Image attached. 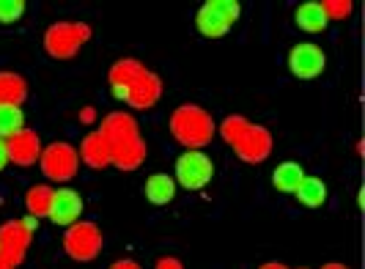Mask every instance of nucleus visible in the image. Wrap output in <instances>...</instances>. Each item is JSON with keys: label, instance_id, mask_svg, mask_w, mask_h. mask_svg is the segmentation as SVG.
<instances>
[{"label": "nucleus", "instance_id": "27", "mask_svg": "<svg viewBox=\"0 0 365 269\" xmlns=\"http://www.w3.org/2000/svg\"><path fill=\"white\" fill-rule=\"evenodd\" d=\"M22 225H25V231L31 233V236H34V233L38 231V220H36V217H31V215L22 217Z\"/></svg>", "mask_w": 365, "mask_h": 269}, {"label": "nucleus", "instance_id": "2", "mask_svg": "<svg viewBox=\"0 0 365 269\" xmlns=\"http://www.w3.org/2000/svg\"><path fill=\"white\" fill-rule=\"evenodd\" d=\"M170 135L176 143H182L187 151L195 148L203 151V146H209L217 135V124L212 118V113L201 105H179L170 113Z\"/></svg>", "mask_w": 365, "mask_h": 269}, {"label": "nucleus", "instance_id": "8", "mask_svg": "<svg viewBox=\"0 0 365 269\" xmlns=\"http://www.w3.org/2000/svg\"><path fill=\"white\" fill-rule=\"evenodd\" d=\"M212 176H215V162L203 151L190 148V151H184L182 157L176 160V176H173V181L182 184L184 190H203L212 181Z\"/></svg>", "mask_w": 365, "mask_h": 269}, {"label": "nucleus", "instance_id": "21", "mask_svg": "<svg viewBox=\"0 0 365 269\" xmlns=\"http://www.w3.org/2000/svg\"><path fill=\"white\" fill-rule=\"evenodd\" d=\"M53 187H47V184H36V187H31L28 193H25V209H28V215L41 220V217H50V206H53Z\"/></svg>", "mask_w": 365, "mask_h": 269}, {"label": "nucleus", "instance_id": "23", "mask_svg": "<svg viewBox=\"0 0 365 269\" xmlns=\"http://www.w3.org/2000/svg\"><path fill=\"white\" fill-rule=\"evenodd\" d=\"M25 14V3L22 0H0V22L11 25Z\"/></svg>", "mask_w": 365, "mask_h": 269}, {"label": "nucleus", "instance_id": "24", "mask_svg": "<svg viewBox=\"0 0 365 269\" xmlns=\"http://www.w3.org/2000/svg\"><path fill=\"white\" fill-rule=\"evenodd\" d=\"M322 9H324L327 22L329 19H346L351 14V0H324Z\"/></svg>", "mask_w": 365, "mask_h": 269}, {"label": "nucleus", "instance_id": "18", "mask_svg": "<svg viewBox=\"0 0 365 269\" xmlns=\"http://www.w3.org/2000/svg\"><path fill=\"white\" fill-rule=\"evenodd\" d=\"M294 22L299 25V31H305V34H322L324 28H327V17H324V9H322V3H302V6H297V11H294Z\"/></svg>", "mask_w": 365, "mask_h": 269}, {"label": "nucleus", "instance_id": "13", "mask_svg": "<svg viewBox=\"0 0 365 269\" xmlns=\"http://www.w3.org/2000/svg\"><path fill=\"white\" fill-rule=\"evenodd\" d=\"M83 215V198L72 187H61L53 193V206H50V220L61 228H69Z\"/></svg>", "mask_w": 365, "mask_h": 269}, {"label": "nucleus", "instance_id": "9", "mask_svg": "<svg viewBox=\"0 0 365 269\" xmlns=\"http://www.w3.org/2000/svg\"><path fill=\"white\" fill-rule=\"evenodd\" d=\"M31 245V233L25 231L22 220H6L0 225V261L14 269L25 261V253Z\"/></svg>", "mask_w": 365, "mask_h": 269}, {"label": "nucleus", "instance_id": "19", "mask_svg": "<svg viewBox=\"0 0 365 269\" xmlns=\"http://www.w3.org/2000/svg\"><path fill=\"white\" fill-rule=\"evenodd\" d=\"M294 196H297V201L305 209H319L327 201V184L319 179V176H305V179L299 181V187L294 190Z\"/></svg>", "mask_w": 365, "mask_h": 269}, {"label": "nucleus", "instance_id": "15", "mask_svg": "<svg viewBox=\"0 0 365 269\" xmlns=\"http://www.w3.org/2000/svg\"><path fill=\"white\" fill-rule=\"evenodd\" d=\"M140 72H143V64H140V61H135V58H121V61H115V64L110 66V72H108L113 96L124 102V96H127V88L132 86V80H135V77H138Z\"/></svg>", "mask_w": 365, "mask_h": 269}, {"label": "nucleus", "instance_id": "1", "mask_svg": "<svg viewBox=\"0 0 365 269\" xmlns=\"http://www.w3.org/2000/svg\"><path fill=\"white\" fill-rule=\"evenodd\" d=\"M99 129H102V135L108 138L113 165H115L118 171H138V168L146 162V154H148L146 141L140 138L138 121H135L129 113H124V110L110 113Z\"/></svg>", "mask_w": 365, "mask_h": 269}, {"label": "nucleus", "instance_id": "32", "mask_svg": "<svg viewBox=\"0 0 365 269\" xmlns=\"http://www.w3.org/2000/svg\"><path fill=\"white\" fill-rule=\"evenodd\" d=\"M0 269H11V267H9V264H6V261H0Z\"/></svg>", "mask_w": 365, "mask_h": 269}, {"label": "nucleus", "instance_id": "25", "mask_svg": "<svg viewBox=\"0 0 365 269\" xmlns=\"http://www.w3.org/2000/svg\"><path fill=\"white\" fill-rule=\"evenodd\" d=\"M154 269H184V264L176 255H163V258L154 264Z\"/></svg>", "mask_w": 365, "mask_h": 269}, {"label": "nucleus", "instance_id": "30", "mask_svg": "<svg viewBox=\"0 0 365 269\" xmlns=\"http://www.w3.org/2000/svg\"><path fill=\"white\" fill-rule=\"evenodd\" d=\"M258 269H289L286 264H280V261H267V264H261Z\"/></svg>", "mask_w": 365, "mask_h": 269}, {"label": "nucleus", "instance_id": "5", "mask_svg": "<svg viewBox=\"0 0 365 269\" xmlns=\"http://www.w3.org/2000/svg\"><path fill=\"white\" fill-rule=\"evenodd\" d=\"M239 14H242V6L237 0H206L195 14V25L206 39H220L231 31Z\"/></svg>", "mask_w": 365, "mask_h": 269}, {"label": "nucleus", "instance_id": "26", "mask_svg": "<svg viewBox=\"0 0 365 269\" xmlns=\"http://www.w3.org/2000/svg\"><path fill=\"white\" fill-rule=\"evenodd\" d=\"M108 269H143L135 258H121V261H113Z\"/></svg>", "mask_w": 365, "mask_h": 269}, {"label": "nucleus", "instance_id": "20", "mask_svg": "<svg viewBox=\"0 0 365 269\" xmlns=\"http://www.w3.org/2000/svg\"><path fill=\"white\" fill-rule=\"evenodd\" d=\"M302 179H305V171H302L299 162H294V160L280 162L272 173L274 190H277V193H292V196H294V190L299 187V181Z\"/></svg>", "mask_w": 365, "mask_h": 269}, {"label": "nucleus", "instance_id": "17", "mask_svg": "<svg viewBox=\"0 0 365 269\" xmlns=\"http://www.w3.org/2000/svg\"><path fill=\"white\" fill-rule=\"evenodd\" d=\"M146 201L154 206H168L176 198V181L168 173H151L146 179Z\"/></svg>", "mask_w": 365, "mask_h": 269}, {"label": "nucleus", "instance_id": "7", "mask_svg": "<svg viewBox=\"0 0 365 269\" xmlns=\"http://www.w3.org/2000/svg\"><path fill=\"white\" fill-rule=\"evenodd\" d=\"M234 154L247 165H261L272 154V132L261 124H245V129L237 135V141L231 143Z\"/></svg>", "mask_w": 365, "mask_h": 269}, {"label": "nucleus", "instance_id": "11", "mask_svg": "<svg viewBox=\"0 0 365 269\" xmlns=\"http://www.w3.org/2000/svg\"><path fill=\"white\" fill-rule=\"evenodd\" d=\"M41 138H38L36 129H19L11 138H6V154H9V162H14L17 168H31L36 165L38 157H41Z\"/></svg>", "mask_w": 365, "mask_h": 269}, {"label": "nucleus", "instance_id": "29", "mask_svg": "<svg viewBox=\"0 0 365 269\" xmlns=\"http://www.w3.org/2000/svg\"><path fill=\"white\" fill-rule=\"evenodd\" d=\"M80 121H83V124H91V121H93V108L83 110V113H80Z\"/></svg>", "mask_w": 365, "mask_h": 269}, {"label": "nucleus", "instance_id": "31", "mask_svg": "<svg viewBox=\"0 0 365 269\" xmlns=\"http://www.w3.org/2000/svg\"><path fill=\"white\" fill-rule=\"evenodd\" d=\"M322 269H349L346 264H338V261H329V264H324Z\"/></svg>", "mask_w": 365, "mask_h": 269}, {"label": "nucleus", "instance_id": "6", "mask_svg": "<svg viewBox=\"0 0 365 269\" xmlns=\"http://www.w3.org/2000/svg\"><path fill=\"white\" fill-rule=\"evenodd\" d=\"M38 165H41V173L50 181H58V184H66L77 176L80 171V154L72 143L66 141H58V143L47 146L38 157Z\"/></svg>", "mask_w": 365, "mask_h": 269}, {"label": "nucleus", "instance_id": "3", "mask_svg": "<svg viewBox=\"0 0 365 269\" xmlns=\"http://www.w3.org/2000/svg\"><path fill=\"white\" fill-rule=\"evenodd\" d=\"M91 39V25L88 22H77V19H61L53 22L44 34V50L55 61H69L80 53L83 44H88Z\"/></svg>", "mask_w": 365, "mask_h": 269}, {"label": "nucleus", "instance_id": "12", "mask_svg": "<svg viewBox=\"0 0 365 269\" xmlns=\"http://www.w3.org/2000/svg\"><path fill=\"white\" fill-rule=\"evenodd\" d=\"M160 96H163V80L151 72V69L143 66V72L138 74V77L132 80V86L127 88L124 102H127L132 110H151L160 102Z\"/></svg>", "mask_w": 365, "mask_h": 269}, {"label": "nucleus", "instance_id": "10", "mask_svg": "<svg viewBox=\"0 0 365 269\" xmlns=\"http://www.w3.org/2000/svg\"><path fill=\"white\" fill-rule=\"evenodd\" d=\"M324 66H327L324 50L313 41H302V44L292 47V53H289V69L297 80H316L324 72Z\"/></svg>", "mask_w": 365, "mask_h": 269}, {"label": "nucleus", "instance_id": "14", "mask_svg": "<svg viewBox=\"0 0 365 269\" xmlns=\"http://www.w3.org/2000/svg\"><path fill=\"white\" fill-rule=\"evenodd\" d=\"M77 154H80V162H86L93 171H105L108 165H113L110 143H108V138L102 135V129H93L91 135H86Z\"/></svg>", "mask_w": 365, "mask_h": 269}, {"label": "nucleus", "instance_id": "22", "mask_svg": "<svg viewBox=\"0 0 365 269\" xmlns=\"http://www.w3.org/2000/svg\"><path fill=\"white\" fill-rule=\"evenodd\" d=\"M25 129V116L22 108H11V105H0V138H11L14 132Z\"/></svg>", "mask_w": 365, "mask_h": 269}, {"label": "nucleus", "instance_id": "16", "mask_svg": "<svg viewBox=\"0 0 365 269\" xmlns=\"http://www.w3.org/2000/svg\"><path fill=\"white\" fill-rule=\"evenodd\" d=\"M28 99V80L19 72H0V105H11L22 108V102Z\"/></svg>", "mask_w": 365, "mask_h": 269}, {"label": "nucleus", "instance_id": "28", "mask_svg": "<svg viewBox=\"0 0 365 269\" xmlns=\"http://www.w3.org/2000/svg\"><path fill=\"white\" fill-rule=\"evenodd\" d=\"M9 165V154H6V141L0 138V171Z\"/></svg>", "mask_w": 365, "mask_h": 269}, {"label": "nucleus", "instance_id": "4", "mask_svg": "<svg viewBox=\"0 0 365 269\" xmlns=\"http://www.w3.org/2000/svg\"><path fill=\"white\" fill-rule=\"evenodd\" d=\"M102 245H105V236L93 220H77L63 231V250L72 261H80V264L93 261L102 253Z\"/></svg>", "mask_w": 365, "mask_h": 269}]
</instances>
